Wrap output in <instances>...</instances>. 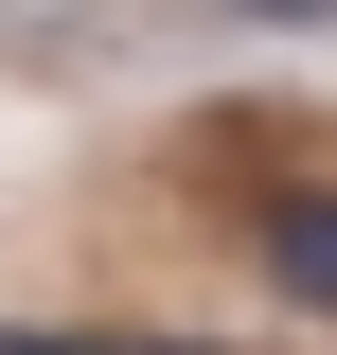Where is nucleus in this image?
I'll use <instances>...</instances> for the list:
<instances>
[{
    "instance_id": "f257e3e1",
    "label": "nucleus",
    "mask_w": 337,
    "mask_h": 355,
    "mask_svg": "<svg viewBox=\"0 0 337 355\" xmlns=\"http://www.w3.org/2000/svg\"><path fill=\"white\" fill-rule=\"evenodd\" d=\"M249 266L284 320H337V178H266L249 196Z\"/></svg>"
},
{
    "instance_id": "f03ea898",
    "label": "nucleus",
    "mask_w": 337,
    "mask_h": 355,
    "mask_svg": "<svg viewBox=\"0 0 337 355\" xmlns=\"http://www.w3.org/2000/svg\"><path fill=\"white\" fill-rule=\"evenodd\" d=\"M0 355H196V338H71L53 320V338H0Z\"/></svg>"
}]
</instances>
